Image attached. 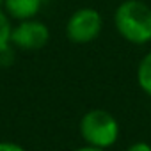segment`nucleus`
Returning a JSON list of instances; mask_svg holds the SVG:
<instances>
[{"label": "nucleus", "instance_id": "f257e3e1", "mask_svg": "<svg viewBox=\"0 0 151 151\" xmlns=\"http://www.w3.org/2000/svg\"><path fill=\"white\" fill-rule=\"evenodd\" d=\"M116 30L132 45L151 41V7L140 0H124L114 13Z\"/></svg>", "mask_w": 151, "mask_h": 151}, {"label": "nucleus", "instance_id": "f03ea898", "mask_svg": "<svg viewBox=\"0 0 151 151\" xmlns=\"http://www.w3.org/2000/svg\"><path fill=\"white\" fill-rule=\"evenodd\" d=\"M80 135L87 146L107 149L119 137V123L109 110L93 109L80 119Z\"/></svg>", "mask_w": 151, "mask_h": 151}, {"label": "nucleus", "instance_id": "7ed1b4c3", "mask_svg": "<svg viewBox=\"0 0 151 151\" xmlns=\"http://www.w3.org/2000/svg\"><path fill=\"white\" fill-rule=\"evenodd\" d=\"M101 27V14L93 7H82L69 16L66 23V36L71 43L87 45L100 36Z\"/></svg>", "mask_w": 151, "mask_h": 151}, {"label": "nucleus", "instance_id": "20e7f679", "mask_svg": "<svg viewBox=\"0 0 151 151\" xmlns=\"http://www.w3.org/2000/svg\"><path fill=\"white\" fill-rule=\"evenodd\" d=\"M50 41V30L46 23L30 18L18 22L11 30V45L22 50H41Z\"/></svg>", "mask_w": 151, "mask_h": 151}, {"label": "nucleus", "instance_id": "39448f33", "mask_svg": "<svg viewBox=\"0 0 151 151\" xmlns=\"http://www.w3.org/2000/svg\"><path fill=\"white\" fill-rule=\"evenodd\" d=\"M41 7H43V0H4L6 14L16 22L36 18Z\"/></svg>", "mask_w": 151, "mask_h": 151}, {"label": "nucleus", "instance_id": "423d86ee", "mask_svg": "<svg viewBox=\"0 0 151 151\" xmlns=\"http://www.w3.org/2000/svg\"><path fill=\"white\" fill-rule=\"evenodd\" d=\"M137 82H139V87L147 96H151V52L144 55V59L137 68Z\"/></svg>", "mask_w": 151, "mask_h": 151}, {"label": "nucleus", "instance_id": "0eeeda50", "mask_svg": "<svg viewBox=\"0 0 151 151\" xmlns=\"http://www.w3.org/2000/svg\"><path fill=\"white\" fill-rule=\"evenodd\" d=\"M11 30H13V25L9 16L0 9V52L11 45Z\"/></svg>", "mask_w": 151, "mask_h": 151}, {"label": "nucleus", "instance_id": "6e6552de", "mask_svg": "<svg viewBox=\"0 0 151 151\" xmlns=\"http://www.w3.org/2000/svg\"><path fill=\"white\" fill-rule=\"evenodd\" d=\"M0 151H25V147L16 142H0Z\"/></svg>", "mask_w": 151, "mask_h": 151}, {"label": "nucleus", "instance_id": "1a4fd4ad", "mask_svg": "<svg viewBox=\"0 0 151 151\" xmlns=\"http://www.w3.org/2000/svg\"><path fill=\"white\" fill-rule=\"evenodd\" d=\"M126 151H151V146L147 142H133Z\"/></svg>", "mask_w": 151, "mask_h": 151}, {"label": "nucleus", "instance_id": "9d476101", "mask_svg": "<svg viewBox=\"0 0 151 151\" xmlns=\"http://www.w3.org/2000/svg\"><path fill=\"white\" fill-rule=\"evenodd\" d=\"M77 151H105V149H100V147H93V146H84V147H80V149H77Z\"/></svg>", "mask_w": 151, "mask_h": 151}, {"label": "nucleus", "instance_id": "9b49d317", "mask_svg": "<svg viewBox=\"0 0 151 151\" xmlns=\"http://www.w3.org/2000/svg\"><path fill=\"white\" fill-rule=\"evenodd\" d=\"M4 7V0H0V9H2Z\"/></svg>", "mask_w": 151, "mask_h": 151}]
</instances>
